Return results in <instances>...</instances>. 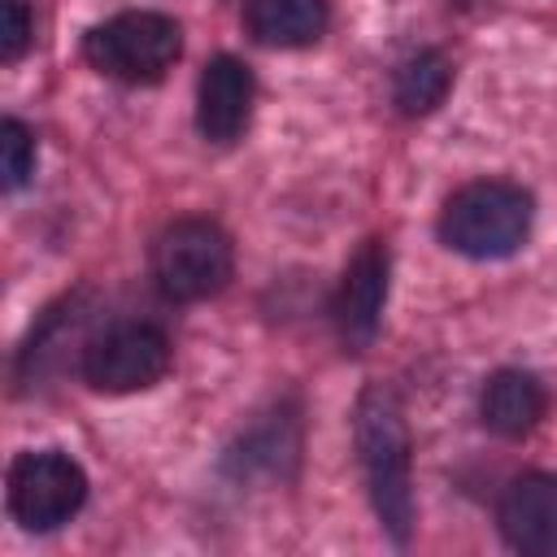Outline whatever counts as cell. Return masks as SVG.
I'll return each mask as SVG.
<instances>
[{
    "mask_svg": "<svg viewBox=\"0 0 557 557\" xmlns=\"http://www.w3.org/2000/svg\"><path fill=\"white\" fill-rule=\"evenodd\" d=\"M352 435H357V457H361V474H366V492H370V505L379 513V527L396 544H409V531H413V453H409V426H405V413H400V400L392 387L370 383L357 396Z\"/></svg>",
    "mask_w": 557,
    "mask_h": 557,
    "instance_id": "obj_1",
    "label": "cell"
},
{
    "mask_svg": "<svg viewBox=\"0 0 557 557\" xmlns=\"http://www.w3.org/2000/svg\"><path fill=\"white\" fill-rule=\"evenodd\" d=\"M535 218V200L522 183L509 178H474L457 187L440 209V239L474 261L509 257L527 244Z\"/></svg>",
    "mask_w": 557,
    "mask_h": 557,
    "instance_id": "obj_2",
    "label": "cell"
},
{
    "mask_svg": "<svg viewBox=\"0 0 557 557\" xmlns=\"http://www.w3.org/2000/svg\"><path fill=\"white\" fill-rule=\"evenodd\" d=\"M83 57L104 78L148 87V83H161L183 57V30L170 13L126 9V13H113L109 22H96L83 35Z\"/></svg>",
    "mask_w": 557,
    "mask_h": 557,
    "instance_id": "obj_3",
    "label": "cell"
},
{
    "mask_svg": "<svg viewBox=\"0 0 557 557\" xmlns=\"http://www.w3.org/2000/svg\"><path fill=\"white\" fill-rule=\"evenodd\" d=\"M152 283L174 305H196L218 296L235 274V248L231 235L209 218H174L157 239L148 257Z\"/></svg>",
    "mask_w": 557,
    "mask_h": 557,
    "instance_id": "obj_4",
    "label": "cell"
},
{
    "mask_svg": "<svg viewBox=\"0 0 557 557\" xmlns=\"http://www.w3.org/2000/svg\"><path fill=\"white\" fill-rule=\"evenodd\" d=\"M83 383L104 396H131L152 387L170 370V335L157 322H109L78 352Z\"/></svg>",
    "mask_w": 557,
    "mask_h": 557,
    "instance_id": "obj_5",
    "label": "cell"
},
{
    "mask_svg": "<svg viewBox=\"0 0 557 557\" xmlns=\"http://www.w3.org/2000/svg\"><path fill=\"white\" fill-rule=\"evenodd\" d=\"M83 500H87V474L61 448L22 453L9 466V509L35 535L65 527L83 509Z\"/></svg>",
    "mask_w": 557,
    "mask_h": 557,
    "instance_id": "obj_6",
    "label": "cell"
},
{
    "mask_svg": "<svg viewBox=\"0 0 557 557\" xmlns=\"http://www.w3.org/2000/svg\"><path fill=\"white\" fill-rule=\"evenodd\" d=\"M387 278H392V252L383 239H366L331 296V322L344 344V352H366L383 326V305H387Z\"/></svg>",
    "mask_w": 557,
    "mask_h": 557,
    "instance_id": "obj_7",
    "label": "cell"
},
{
    "mask_svg": "<svg viewBox=\"0 0 557 557\" xmlns=\"http://www.w3.org/2000/svg\"><path fill=\"white\" fill-rule=\"evenodd\" d=\"M496 527L513 553L557 557V474L553 470L518 474L496 505Z\"/></svg>",
    "mask_w": 557,
    "mask_h": 557,
    "instance_id": "obj_8",
    "label": "cell"
},
{
    "mask_svg": "<svg viewBox=\"0 0 557 557\" xmlns=\"http://www.w3.org/2000/svg\"><path fill=\"white\" fill-rule=\"evenodd\" d=\"M252 104H257V78L239 57L222 52L200 70L196 126L209 144H235L252 122Z\"/></svg>",
    "mask_w": 557,
    "mask_h": 557,
    "instance_id": "obj_9",
    "label": "cell"
},
{
    "mask_svg": "<svg viewBox=\"0 0 557 557\" xmlns=\"http://www.w3.org/2000/svg\"><path fill=\"white\" fill-rule=\"evenodd\" d=\"M548 413V392L531 370H496L479 392V418L500 440H522Z\"/></svg>",
    "mask_w": 557,
    "mask_h": 557,
    "instance_id": "obj_10",
    "label": "cell"
},
{
    "mask_svg": "<svg viewBox=\"0 0 557 557\" xmlns=\"http://www.w3.org/2000/svg\"><path fill=\"white\" fill-rule=\"evenodd\" d=\"M326 22V0H244V30L265 48H309Z\"/></svg>",
    "mask_w": 557,
    "mask_h": 557,
    "instance_id": "obj_11",
    "label": "cell"
},
{
    "mask_svg": "<svg viewBox=\"0 0 557 557\" xmlns=\"http://www.w3.org/2000/svg\"><path fill=\"white\" fill-rule=\"evenodd\" d=\"M448 87H453V61L440 48L409 52L392 74V100L405 117H422V113L440 109Z\"/></svg>",
    "mask_w": 557,
    "mask_h": 557,
    "instance_id": "obj_12",
    "label": "cell"
},
{
    "mask_svg": "<svg viewBox=\"0 0 557 557\" xmlns=\"http://www.w3.org/2000/svg\"><path fill=\"white\" fill-rule=\"evenodd\" d=\"M0 170H4V187L9 191H17L35 174V135L17 117L0 122Z\"/></svg>",
    "mask_w": 557,
    "mask_h": 557,
    "instance_id": "obj_13",
    "label": "cell"
},
{
    "mask_svg": "<svg viewBox=\"0 0 557 557\" xmlns=\"http://www.w3.org/2000/svg\"><path fill=\"white\" fill-rule=\"evenodd\" d=\"M35 26L22 0H0V61H17L30 44Z\"/></svg>",
    "mask_w": 557,
    "mask_h": 557,
    "instance_id": "obj_14",
    "label": "cell"
}]
</instances>
